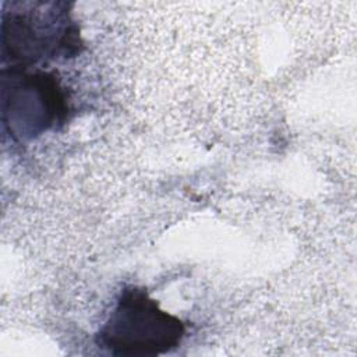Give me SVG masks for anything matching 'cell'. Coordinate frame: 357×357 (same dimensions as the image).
Listing matches in <instances>:
<instances>
[{"mask_svg": "<svg viewBox=\"0 0 357 357\" xmlns=\"http://www.w3.org/2000/svg\"><path fill=\"white\" fill-rule=\"evenodd\" d=\"M184 324L163 311L144 289L126 287L98 333L99 346L114 356H155L181 342Z\"/></svg>", "mask_w": 357, "mask_h": 357, "instance_id": "obj_1", "label": "cell"}, {"mask_svg": "<svg viewBox=\"0 0 357 357\" xmlns=\"http://www.w3.org/2000/svg\"><path fill=\"white\" fill-rule=\"evenodd\" d=\"M6 100V99H4ZM10 113L11 128L21 135H35L57 121L64 113L61 92L47 74L14 78L11 84Z\"/></svg>", "mask_w": 357, "mask_h": 357, "instance_id": "obj_2", "label": "cell"}]
</instances>
